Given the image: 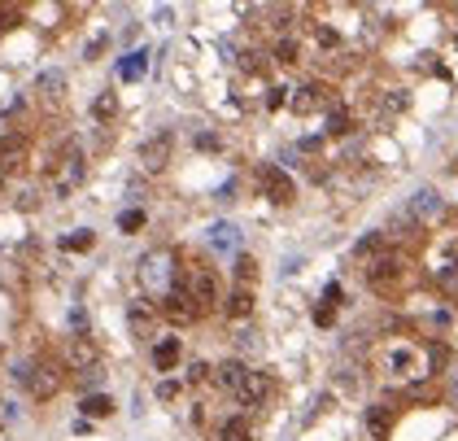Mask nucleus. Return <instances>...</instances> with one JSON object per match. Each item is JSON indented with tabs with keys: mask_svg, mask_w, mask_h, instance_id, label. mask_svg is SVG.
<instances>
[{
	"mask_svg": "<svg viewBox=\"0 0 458 441\" xmlns=\"http://www.w3.org/2000/svg\"><path fill=\"white\" fill-rule=\"evenodd\" d=\"M144 70H149V53L144 48H135V53H127L123 62H118V74H123L127 84H131V79H140Z\"/></svg>",
	"mask_w": 458,
	"mask_h": 441,
	"instance_id": "2eb2a0df",
	"label": "nucleus"
},
{
	"mask_svg": "<svg viewBox=\"0 0 458 441\" xmlns=\"http://www.w3.org/2000/svg\"><path fill=\"white\" fill-rule=\"evenodd\" d=\"M70 324L79 328V336H83V328H88V310H83V306H74V310H70Z\"/></svg>",
	"mask_w": 458,
	"mask_h": 441,
	"instance_id": "72a5a7b5",
	"label": "nucleus"
},
{
	"mask_svg": "<svg viewBox=\"0 0 458 441\" xmlns=\"http://www.w3.org/2000/svg\"><path fill=\"white\" fill-rule=\"evenodd\" d=\"M231 319H245V315H253V293L249 289H241V284H236L231 289V297H227V306H223Z\"/></svg>",
	"mask_w": 458,
	"mask_h": 441,
	"instance_id": "dca6fc26",
	"label": "nucleus"
},
{
	"mask_svg": "<svg viewBox=\"0 0 458 441\" xmlns=\"http://www.w3.org/2000/svg\"><path fill=\"white\" fill-rule=\"evenodd\" d=\"M275 62H284V66L297 62V39H280V44H275Z\"/></svg>",
	"mask_w": 458,
	"mask_h": 441,
	"instance_id": "c85d7f7f",
	"label": "nucleus"
},
{
	"mask_svg": "<svg viewBox=\"0 0 458 441\" xmlns=\"http://www.w3.org/2000/svg\"><path fill=\"white\" fill-rule=\"evenodd\" d=\"M175 393H179V385H175V380H162V385H157V397H166V402H170Z\"/></svg>",
	"mask_w": 458,
	"mask_h": 441,
	"instance_id": "c9c22d12",
	"label": "nucleus"
},
{
	"mask_svg": "<svg viewBox=\"0 0 458 441\" xmlns=\"http://www.w3.org/2000/svg\"><path fill=\"white\" fill-rule=\"evenodd\" d=\"M127 324H131V332H135V336H149V324H153L149 306H144V302H135V306L127 310Z\"/></svg>",
	"mask_w": 458,
	"mask_h": 441,
	"instance_id": "4be33fe9",
	"label": "nucleus"
},
{
	"mask_svg": "<svg viewBox=\"0 0 458 441\" xmlns=\"http://www.w3.org/2000/svg\"><path fill=\"white\" fill-rule=\"evenodd\" d=\"M184 376L192 380V385H201V380L210 376V367H206V363H188V371H184Z\"/></svg>",
	"mask_w": 458,
	"mask_h": 441,
	"instance_id": "2f4dec72",
	"label": "nucleus"
},
{
	"mask_svg": "<svg viewBox=\"0 0 458 441\" xmlns=\"http://www.w3.org/2000/svg\"><path fill=\"white\" fill-rule=\"evenodd\" d=\"M436 210H441V197H436V188H419V192L410 197V206H406V214L415 218V223H424V218L436 214Z\"/></svg>",
	"mask_w": 458,
	"mask_h": 441,
	"instance_id": "ddd939ff",
	"label": "nucleus"
},
{
	"mask_svg": "<svg viewBox=\"0 0 458 441\" xmlns=\"http://www.w3.org/2000/svg\"><path fill=\"white\" fill-rule=\"evenodd\" d=\"M389 424H393V411H389V407H367V428H371L375 441L389 437Z\"/></svg>",
	"mask_w": 458,
	"mask_h": 441,
	"instance_id": "f3484780",
	"label": "nucleus"
},
{
	"mask_svg": "<svg viewBox=\"0 0 458 441\" xmlns=\"http://www.w3.org/2000/svg\"><path fill=\"white\" fill-rule=\"evenodd\" d=\"M13 380H18V385H27L31 397H53L57 385H62V376H57L53 363H18L13 367Z\"/></svg>",
	"mask_w": 458,
	"mask_h": 441,
	"instance_id": "f257e3e1",
	"label": "nucleus"
},
{
	"mask_svg": "<svg viewBox=\"0 0 458 441\" xmlns=\"http://www.w3.org/2000/svg\"><path fill=\"white\" fill-rule=\"evenodd\" d=\"M271 376L267 371H249V380H245V389L241 393H236V397H241V407H262L267 402V397H271Z\"/></svg>",
	"mask_w": 458,
	"mask_h": 441,
	"instance_id": "6e6552de",
	"label": "nucleus"
},
{
	"mask_svg": "<svg viewBox=\"0 0 458 441\" xmlns=\"http://www.w3.org/2000/svg\"><path fill=\"white\" fill-rule=\"evenodd\" d=\"M375 249H384V232H371V236H363V240L353 245L358 258H367V254H375Z\"/></svg>",
	"mask_w": 458,
	"mask_h": 441,
	"instance_id": "a878e982",
	"label": "nucleus"
},
{
	"mask_svg": "<svg viewBox=\"0 0 458 441\" xmlns=\"http://www.w3.org/2000/svg\"><path fill=\"white\" fill-rule=\"evenodd\" d=\"M92 118H96V123H114V118H118V96L114 92H101L92 101Z\"/></svg>",
	"mask_w": 458,
	"mask_h": 441,
	"instance_id": "6ab92c4d",
	"label": "nucleus"
},
{
	"mask_svg": "<svg viewBox=\"0 0 458 441\" xmlns=\"http://www.w3.org/2000/svg\"><path fill=\"white\" fill-rule=\"evenodd\" d=\"M257 184H262V192L271 197L275 206H288L292 202V179H288L284 166H262V171H257Z\"/></svg>",
	"mask_w": 458,
	"mask_h": 441,
	"instance_id": "20e7f679",
	"label": "nucleus"
},
{
	"mask_svg": "<svg viewBox=\"0 0 458 441\" xmlns=\"http://www.w3.org/2000/svg\"><path fill=\"white\" fill-rule=\"evenodd\" d=\"M218 441H253V428H249V419L245 415H231L218 424Z\"/></svg>",
	"mask_w": 458,
	"mask_h": 441,
	"instance_id": "4468645a",
	"label": "nucleus"
},
{
	"mask_svg": "<svg viewBox=\"0 0 458 441\" xmlns=\"http://www.w3.org/2000/svg\"><path fill=\"white\" fill-rule=\"evenodd\" d=\"M196 149H206V153L218 149V136H214V131H201V136H196Z\"/></svg>",
	"mask_w": 458,
	"mask_h": 441,
	"instance_id": "f704fd0d",
	"label": "nucleus"
},
{
	"mask_svg": "<svg viewBox=\"0 0 458 441\" xmlns=\"http://www.w3.org/2000/svg\"><path fill=\"white\" fill-rule=\"evenodd\" d=\"M249 279H257V263L253 258H236V284L249 289Z\"/></svg>",
	"mask_w": 458,
	"mask_h": 441,
	"instance_id": "393cba45",
	"label": "nucleus"
},
{
	"mask_svg": "<svg viewBox=\"0 0 458 441\" xmlns=\"http://www.w3.org/2000/svg\"><path fill=\"white\" fill-rule=\"evenodd\" d=\"M241 350H257V332H241Z\"/></svg>",
	"mask_w": 458,
	"mask_h": 441,
	"instance_id": "58836bf2",
	"label": "nucleus"
},
{
	"mask_svg": "<svg viewBox=\"0 0 458 441\" xmlns=\"http://www.w3.org/2000/svg\"><path fill=\"white\" fill-rule=\"evenodd\" d=\"M314 110H328V88L323 84H306L292 96V114H314Z\"/></svg>",
	"mask_w": 458,
	"mask_h": 441,
	"instance_id": "9d476101",
	"label": "nucleus"
},
{
	"mask_svg": "<svg viewBox=\"0 0 458 441\" xmlns=\"http://www.w3.org/2000/svg\"><path fill=\"white\" fill-rule=\"evenodd\" d=\"M389 367H397V376H410L415 354H410V350H393V354H389Z\"/></svg>",
	"mask_w": 458,
	"mask_h": 441,
	"instance_id": "bb28decb",
	"label": "nucleus"
},
{
	"mask_svg": "<svg viewBox=\"0 0 458 441\" xmlns=\"http://www.w3.org/2000/svg\"><path fill=\"white\" fill-rule=\"evenodd\" d=\"M267 105H271V110H280V105H284V88H271V96H267Z\"/></svg>",
	"mask_w": 458,
	"mask_h": 441,
	"instance_id": "e433bc0d",
	"label": "nucleus"
},
{
	"mask_svg": "<svg viewBox=\"0 0 458 441\" xmlns=\"http://www.w3.org/2000/svg\"><path fill=\"white\" fill-rule=\"evenodd\" d=\"M332 319H336V306H328V302H323V306H314V324H318V328H328Z\"/></svg>",
	"mask_w": 458,
	"mask_h": 441,
	"instance_id": "7c9ffc66",
	"label": "nucleus"
},
{
	"mask_svg": "<svg viewBox=\"0 0 458 441\" xmlns=\"http://www.w3.org/2000/svg\"><path fill=\"white\" fill-rule=\"evenodd\" d=\"M406 105H410V96H406V92H389V96H384V110H389V114H402Z\"/></svg>",
	"mask_w": 458,
	"mask_h": 441,
	"instance_id": "c756f323",
	"label": "nucleus"
},
{
	"mask_svg": "<svg viewBox=\"0 0 458 441\" xmlns=\"http://www.w3.org/2000/svg\"><path fill=\"white\" fill-rule=\"evenodd\" d=\"M397 275H402V258H397V254H380V258L367 267V279H371L375 293H389V289L397 284Z\"/></svg>",
	"mask_w": 458,
	"mask_h": 441,
	"instance_id": "423d86ee",
	"label": "nucleus"
},
{
	"mask_svg": "<svg viewBox=\"0 0 458 441\" xmlns=\"http://www.w3.org/2000/svg\"><path fill=\"white\" fill-rule=\"evenodd\" d=\"M175 284H179V289H184V293L192 297V306H196V310H206V306H214V302H218L214 275H210V271H201V267H196V271H188L184 279H175Z\"/></svg>",
	"mask_w": 458,
	"mask_h": 441,
	"instance_id": "7ed1b4c3",
	"label": "nucleus"
},
{
	"mask_svg": "<svg viewBox=\"0 0 458 441\" xmlns=\"http://www.w3.org/2000/svg\"><path fill=\"white\" fill-rule=\"evenodd\" d=\"M328 131H332V136H349V114H345V110H332V114H328Z\"/></svg>",
	"mask_w": 458,
	"mask_h": 441,
	"instance_id": "cd10ccee",
	"label": "nucleus"
},
{
	"mask_svg": "<svg viewBox=\"0 0 458 441\" xmlns=\"http://www.w3.org/2000/svg\"><path fill=\"white\" fill-rule=\"evenodd\" d=\"M323 297H328V306H336V302H341V284H336V279H332V284H328V293H323Z\"/></svg>",
	"mask_w": 458,
	"mask_h": 441,
	"instance_id": "4c0bfd02",
	"label": "nucleus"
},
{
	"mask_svg": "<svg viewBox=\"0 0 458 441\" xmlns=\"http://www.w3.org/2000/svg\"><path fill=\"white\" fill-rule=\"evenodd\" d=\"M35 88H39V92H48V96H62V88H66V74H62V70H44V74L35 79Z\"/></svg>",
	"mask_w": 458,
	"mask_h": 441,
	"instance_id": "5701e85b",
	"label": "nucleus"
},
{
	"mask_svg": "<svg viewBox=\"0 0 458 441\" xmlns=\"http://www.w3.org/2000/svg\"><path fill=\"white\" fill-rule=\"evenodd\" d=\"M170 263H175V258H170L166 249L149 254L144 263H140V284H144V289H166V293H170V289H175V267H170Z\"/></svg>",
	"mask_w": 458,
	"mask_h": 441,
	"instance_id": "f03ea898",
	"label": "nucleus"
},
{
	"mask_svg": "<svg viewBox=\"0 0 458 441\" xmlns=\"http://www.w3.org/2000/svg\"><path fill=\"white\" fill-rule=\"evenodd\" d=\"M314 35H318V44H328V48H336V44H341V35H336L332 27H318Z\"/></svg>",
	"mask_w": 458,
	"mask_h": 441,
	"instance_id": "473e14b6",
	"label": "nucleus"
},
{
	"mask_svg": "<svg viewBox=\"0 0 458 441\" xmlns=\"http://www.w3.org/2000/svg\"><path fill=\"white\" fill-rule=\"evenodd\" d=\"M179 354H184V345H179V336H162V341L153 345V367H157V371H175Z\"/></svg>",
	"mask_w": 458,
	"mask_h": 441,
	"instance_id": "f8f14e48",
	"label": "nucleus"
},
{
	"mask_svg": "<svg viewBox=\"0 0 458 441\" xmlns=\"http://www.w3.org/2000/svg\"><path fill=\"white\" fill-rule=\"evenodd\" d=\"M66 358H70V367L92 371V367H96V345H92V336H88V332H83V336H74V341H70V350H66Z\"/></svg>",
	"mask_w": 458,
	"mask_h": 441,
	"instance_id": "9b49d317",
	"label": "nucleus"
},
{
	"mask_svg": "<svg viewBox=\"0 0 458 441\" xmlns=\"http://www.w3.org/2000/svg\"><path fill=\"white\" fill-rule=\"evenodd\" d=\"M170 149H175V136H170V131L149 136L144 145H140V166H144V171H162V166L170 162Z\"/></svg>",
	"mask_w": 458,
	"mask_h": 441,
	"instance_id": "39448f33",
	"label": "nucleus"
},
{
	"mask_svg": "<svg viewBox=\"0 0 458 441\" xmlns=\"http://www.w3.org/2000/svg\"><path fill=\"white\" fill-rule=\"evenodd\" d=\"M162 315L170 319V324H192V319L201 315V310H196V306H192V297L175 284V289L166 293V302H162Z\"/></svg>",
	"mask_w": 458,
	"mask_h": 441,
	"instance_id": "0eeeda50",
	"label": "nucleus"
},
{
	"mask_svg": "<svg viewBox=\"0 0 458 441\" xmlns=\"http://www.w3.org/2000/svg\"><path fill=\"white\" fill-rule=\"evenodd\" d=\"M144 228V210H123V214H118V232H140Z\"/></svg>",
	"mask_w": 458,
	"mask_h": 441,
	"instance_id": "b1692460",
	"label": "nucleus"
},
{
	"mask_svg": "<svg viewBox=\"0 0 458 441\" xmlns=\"http://www.w3.org/2000/svg\"><path fill=\"white\" fill-rule=\"evenodd\" d=\"M92 245H96V236H92L88 228H79V232L62 236V249H66V254H83V249H92Z\"/></svg>",
	"mask_w": 458,
	"mask_h": 441,
	"instance_id": "412c9836",
	"label": "nucleus"
},
{
	"mask_svg": "<svg viewBox=\"0 0 458 441\" xmlns=\"http://www.w3.org/2000/svg\"><path fill=\"white\" fill-rule=\"evenodd\" d=\"M79 411L92 415V419H101V415H109V411H114V397H105V393H88L83 402H79Z\"/></svg>",
	"mask_w": 458,
	"mask_h": 441,
	"instance_id": "aec40b11",
	"label": "nucleus"
},
{
	"mask_svg": "<svg viewBox=\"0 0 458 441\" xmlns=\"http://www.w3.org/2000/svg\"><path fill=\"white\" fill-rule=\"evenodd\" d=\"M214 380H218L223 389L241 393V389H245V380H249V367L241 363V358H227V363H218V367H214Z\"/></svg>",
	"mask_w": 458,
	"mask_h": 441,
	"instance_id": "1a4fd4ad",
	"label": "nucleus"
},
{
	"mask_svg": "<svg viewBox=\"0 0 458 441\" xmlns=\"http://www.w3.org/2000/svg\"><path fill=\"white\" fill-rule=\"evenodd\" d=\"M236 240H241V232H236V223H214L210 228V245L218 249V254H227Z\"/></svg>",
	"mask_w": 458,
	"mask_h": 441,
	"instance_id": "a211bd4d",
	"label": "nucleus"
}]
</instances>
